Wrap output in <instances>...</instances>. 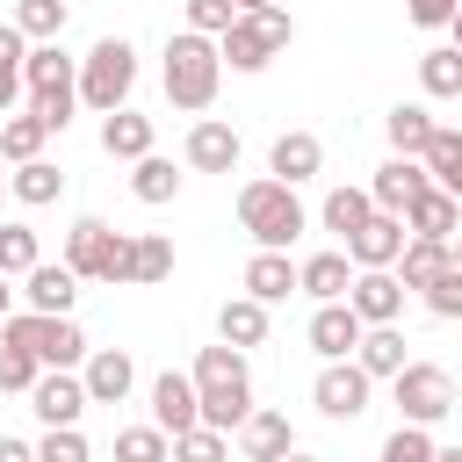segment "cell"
Segmentation results:
<instances>
[{
  "label": "cell",
  "mask_w": 462,
  "mask_h": 462,
  "mask_svg": "<svg viewBox=\"0 0 462 462\" xmlns=\"http://www.w3.org/2000/svg\"><path fill=\"white\" fill-rule=\"evenodd\" d=\"M188 383H195V404H202V426L209 433H238L253 419V368H245L238 346H224V339L202 346L195 368H188Z\"/></svg>",
  "instance_id": "obj_1"
},
{
  "label": "cell",
  "mask_w": 462,
  "mask_h": 462,
  "mask_svg": "<svg viewBox=\"0 0 462 462\" xmlns=\"http://www.w3.org/2000/svg\"><path fill=\"white\" fill-rule=\"evenodd\" d=\"M22 94H29V116L43 130H65L72 108H79V58H65L58 43H29L22 58Z\"/></svg>",
  "instance_id": "obj_2"
},
{
  "label": "cell",
  "mask_w": 462,
  "mask_h": 462,
  "mask_svg": "<svg viewBox=\"0 0 462 462\" xmlns=\"http://www.w3.org/2000/svg\"><path fill=\"white\" fill-rule=\"evenodd\" d=\"M217 87H224L217 36H195V29L166 36V101H173V108H188V116H202V108L217 101Z\"/></svg>",
  "instance_id": "obj_3"
},
{
  "label": "cell",
  "mask_w": 462,
  "mask_h": 462,
  "mask_svg": "<svg viewBox=\"0 0 462 462\" xmlns=\"http://www.w3.org/2000/svg\"><path fill=\"white\" fill-rule=\"evenodd\" d=\"M238 224H245V238H253L260 253H289V245H296V231H303L310 217H303L296 188H282L274 173H260V180H245V188H238Z\"/></svg>",
  "instance_id": "obj_4"
},
{
  "label": "cell",
  "mask_w": 462,
  "mask_h": 462,
  "mask_svg": "<svg viewBox=\"0 0 462 462\" xmlns=\"http://www.w3.org/2000/svg\"><path fill=\"white\" fill-rule=\"evenodd\" d=\"M130 245H137V231H116V224H101V217H79V224L65 231V267H72L79 282H116V289H130Z\"/></svg>",
  "instance_id": "obj_5"
},
{
  "label": "cell",
  "mask_w": 462,
  "mask_h": 462,
  "mask_svg": "<svg viewBox=\"0 0 462 462\" xmlns=\"http://www.w3.org/2000/svg\"><path fill=\"white\" fill-rule=\"evenodd\" d=\"M289 43H296L289 7H260V14H238V22L217 36V58H224L231 72H267L274 51H289Z\"/></svg>",
  "instance_id": "obj_6"
},
{
  "label": "cell",
  "mask_w": 462,
  "mask_h": 462,
  "mask_svg": "<svg viewBox=\"0 0 462 462\" xmlns=\"http://www.w3.org/2000/svg\"><path fill=\"white\" fill-rule=\"evenodd\" d=\"M130 87H137V51H130L123 36H101V43L79 58V101H87L94 116H116V108H130Z\"/></svg>",
  "instance_id": "obj_7"
},
{
  "label": "cell",
  "mask_w": 462,
  "mask_h": 462,
  "mask_svg": "<svg viewBox=\"0 0 462 462\" xmlns=\"http://www.w3.org/2000/svg\"><path fill=\"white\" fill-rule=\"evenodd\" d=\"M0 346L36 354L43 368H79V361H87V332H79L72 318H43V310H14V318L0 325Z\"/></svg>",
  "instance_id": "obj_8"
},
{
  "label": "cell",
  "mask_w": 462,
  "mask_h": 462,
  "mask_svg": "<svg viewBox=\"0 0 462 462\" xmlns=\"http://www.w3.org/2000/svg\"><path fill=\"white\" fill-rule=\"evenodd\" d=\"M390 390H397V411H404L397 426H440L455 411V375L440 361H404L390 375Z\"/></svg>",
  "instance_id": "obj_9"
},
{
  "label": "cell",
  "mask_w": 462,
  "mask_h": 462,
  "mask_svg": "<svg viewBox=\"0 0 462 462\" xmlns=\"http://www.w3.org/2000/svg\"><path fill=\"white\" fill-rule=\"evenodd\" d=\"M368 390H375V383L361 375V361H325V368H318V383H310V404H318L325 419H339V426H346V419H361V411H368Z\"/></svg>",
  "instance_id": "obj_10"
},
{
  "label": "cell",
  "mask_w": 462,
  "mask_h": 462,
  "mask_svg": "<svg viewBox=\"0 0 462 462\" xmlns=\"http://www.w3.org/2000/svg\"><path fill=\"white\" fill-rule=\"evenodd\" d=\"M152 426H159L166 440H180V433H195V426H202L195 383H188L180 368H159V375H152Z\"/></svg>",
  "instance_id": "obj_11"
},
{
  "label": "cell",
  "mask_w": 462,
  "mask_h": 462,
  "mask_svg": "<svg viewBox=\"0 0 462 462\" xmlns=\"http://www.w3.org/2000/svg\"><path fill=\"white\" fill-rule=\"evenodd\" d=\"M346 310H354L361 325H397V310H404V282H397L390 267H354Z\"/></svg>",
  "instance_id": "obj_12"
},
{
  "label": "cell",
  "mask_w": 462,
  "mask_h": 462,
  "mask_svg": "<svg viewBox=\"0 0 462 462\" xmlns=\"http://www.w3.org/2000/svg\"><path fill=\"white\" fill-rule=\"evenodd\" d=\"M29 411L43 419V433H51V426H79V411H87V383H79L72 368H43L36 390H29Z\"/></svg>",
  "instance_id": "obj_13"
},
{
  "label": "cell",
  "mask_w": 462,
  "mask_h": 462,
  "mask_svg": "<svg viewBox=\"0 0 462 462\" xmlns=\"http://www.w3.org/2000/svg\"><path fill=\"white\" fill-rule=\"evenodd\" d=\"M426 188H433V180H426V166H419V159H383V166H375V180H368V202H375L383 217H404Z\"/></svg>",
  "instance_id": "obj_14"
},
{
  "label": "cell",
  "mask_w": 462,
  "mask_h": 462,
  "mask_svg": "<svg viewBox=\"0 0 462 462\" xmlns=\"http://www.w3.org/2000/svg\"><path fill=\"white\" fill-rule=\"evenodd\" d=\"M79 383H87V404H123L130 383H137V361H130L123 346H94V354L79 361Z\"/></svg>",
  "instance_id": "obj_15"
},
{
  "label": "cell",
  "mask_w": 462,
  "mask_h": 462,
  "mask_svg": "<svg viewBox=\"0 0 462 462\" xmlns=\"http://www.w3.org/2000/svg\"><path fill=\"white\" fill-rule=\"evenodd\" d=\"M180 159H188L195 173H231V166H238V130H231L224 116H202V123L188 130Z\"/></svg>",
  "instance_id": "obj_16"
},
{
  "label": "cell",
  "mask_w": 462,
  "mask_h": 462,
  "mask_svg": "<svg viewBox=\"0 0 462 462\" xmlns=\"http://www.w3.org/2000/svg\"><path fill=\"white\" fill-rule=\"evenodd\" d=\"M404 238H411V231H404V217H383V209H375V217H368V224H361V231H354L339 253H346L354 267H397Z\"/></svg>",
  "instance_id": "obj_17"
},
{
  "label": "cell",
  "mask_w": 462,
  "mask_h": 462,
  "mask_svg": "<svg viewBox=\"0 0 462 462\" xmlns=\"http://www.w3.org/2000/svg\"><path fill=\"white\" fill-rule=\"evenodd\" d=\"M361 332H368V325H361L346 303H318V310H310V354H318V361H354Z\"/></svg>",
  "instance_id": "obj_18"
},
{
  "label": "cell",
  "mask_w": 462,
  "mask_h": 462,
  "mask_svg": "<svg viewBox=\"0 0 462 462\" xmlns=\"http://www.w3.org/2000/svg\"><path fill=\"white\" fill-rule=\"evenodd\" d=\"M238 455H245V462H282V455H296V426H289V411L253 404V419L238 426Z\"/></svg>",
  "instance_id": "obj_19"
},
{
  "label": "cell",
  "mask_w": 462,
  "mask_h": 462,
  "mask_svg": "<svg viewBox=\"0 0 462 462\" xmlns=\"http://www.w3.org/2000/svg\"><path fill=\"white\" fill-rule=\"evenodd\" d=\"M22 296H29V310H43V318H72V296H79V274L58 260H36L29 274H22Z\"/></svg>",
  "instance_id": "obj_20"
},
{
  "label": "cell",
  "mask_w": 462,
  "mask_h": 462,
  "mask_svg": "<svg viewBox=\"0 0 462 462\" xmlns=\"http://www.w3.org/2000/svg\"><path fill=\"white\" fill-rule=\"evenodd\" d=\"M325 166V144L310 137V130H282L274 137V152H267V173L282 180V188H296V180H310Z\"/></svg>",
  "instance_id": "obj_21"
},
{
  "label": "cell",
  "mask_w": 462,
  "mask_h": 462,
  "mask_svg": "<svg viewBox=\"0 0 462 462\" xmlns=\"http://www.w3.org/2000/svg\"><path fill=\"white\" fill-rule=\"evenodd\" d=\"M296 289L318 296V303H346V289H354V260H346V253H310V260L296 267Z\"/></svg>",
  "instance_id": "obj_22"
},
{
  "label": "cell",
  "mask_w": 462,
  "mask_h": 462,
  "mask_svg": "<svg viewBox=\"0 0 462 462\" xmlns=\"http://www.w3.org/2000/svg\"><path fill=\"white\" fill-rule=\"evenodd\" d=\"M404 231H411V238H440V245H448V238L462 231V202H455V195H440V188H426V195L404 209Z\"/></svg>",
  "instance_id": "obj_23"
},
{
  "label": "cell",
  "mask_w": 462,
  "mask_h": 462,
  "mask_svg": "<svg viewBox=\"0 0 462 462\" xmlns=\"http://www.w3.org/2000/svg\"><path fill=\"white\" fill-rule=\"evenodd\" d=\"M101 152L137 166V159L152 152V116H137V108H116V116H101Z\"/></svg>",
  "instance_id": "obj_24"
},
{
  "label": "cell",
  "mask_w": 462,
  "mask_h": 462,
  "mask_svg": "<svg viewBox=\"0 0 462 462\" xmlns=\"http://www.w3.org/2000/svg\"><path fill=\"white\" fill-rule=\"evenodd\" d=\"M245 296H253V303L296 296V260H289V253H253V260H245Z\"/></svg>",
  "instance_id": "obj_25"
},
{
  "label": "cell",
  "mask_w": 462,
  "mask_h": 462,
  "mask_svg": "<svg viewBox=\"0 0 462 462\" xmlns=\"http://www.w3.org/2000/svg\"><path fill=\"white\" fill-rule=\"evenodd\" d=\"M354 361H361L368 383H390V375L404 368V332H397V325H368L361 346H354Z\"/></svg>",
  "instance_id": "obj_26"
},
{
  "label": "cell",
  "mask_w": 462,
  "mask_h": 462,
  "mask_svg": "<svg viewBox=\"0 0 462 462\" xmlns=\"http://www.w3.org/2000/svg\"><path fill=\"white\" fill-rule=\"evenodd\" d=\"M383 130H390V152H397V159H419V152L433 144V130H440V123H433L419 101H397V108L383 116Z\"/></svg>",
  "instance_id": "obj_27"
},
{
  "label": "cell",
  "mask_w": 462,
  "mask_h": 462,
  "mask_svg": "<svg viewBox=\"0 0 462 462\" xmlns=\"http://www.w3.org/2000/svg\"><path fill=\"white\" fill-rule=\"evenodd\" d=\"M7 195H14L22 209H51V202L65 195V173H58L51 159H29V166H14V173H7Z\"/></svg>",
  "instance_id": "obj_28"
},
{
  "label": "cell",
  "mask_w": 462,
  "mask_h": 462,
  "mask_svg": "<svg viewBox=\"0 0 462 462\" xmlns=\"http://www.w3.org/2000/svg\"><path fill=\"white\" fill-rule=\"evenodd\" d=\"M217 339H224V346H238V354H245V346H260V339H267V303L231 296V303L217 310Z\"/></svg>",
  "instance_id": "obj_29"
},
{
  "label": "cell",
  "mask_w": 462,
  "mask_h": 462,
  "mask_svg": "<svg viewBox=\"0 0 462 462\" xmlns=\"http://www.w3.org/2000/svg\"><path fill=\"white\" fill-rule=\"evenodd\" d=\"M419 166H426V180H433L440 195L462 202V130H433V144L419 152Z\"/></svg>",
  "instance_id": "obj_30"
},
{
  "label": "cell",
  "mask_w": 462,
  "mask_h": 462,
  "mask_svg": "<svg viewBox=\"0 0 462 462\" xmlns=\"http://www.w3.org/2000/svg\"><path fill=\"white\" fill-rule=\"evenodd\" d=\"M368 217H375L368 188H332V195H325V209H318V224H325V231H332L339 245H346V238H354V231H361Z\"/></svg>",
  "instance_id": "obj_31"
},
{
  "label": "cell",
  "mask_w": 462,
  "mask_h": 462,
  "mask_svg": "<svg viewBox=\"0 0 462 462\" xmlns=\"http://www.w3.org/2000/svg\"><path fill=\"white\" fill-rule=\"evenodd\" d=\"M166 274H173V238L166 231H137V245H130V289H152Z\"/></svg>",
  "instance_id": "obj_32"
},
{
  "label": "cell",
  "mask_w": 462,
  "mask_h": 462,
  "mask_svg": "<svg viewBox=\"0 0 462 462\" xmlns=\"http://www.w3.org/2000/svg\"><path fill=\"white\" fill-rule=\"evenodd\" d=\"M440 267H448V245H440V238H404V253H397V267H390V274H397V282H404V296H411V289H426Z\"/></svg>",
  "instance_id": "obj_33"
},
{
  "label": "cell",
  "mask_w": 462,
  "mask_h": 462,
  "mask_svg": "<svg viewBox=\"0 0 462 462\" xmlns=\"http://www.w3.org/2000/svg\"><path fill=\"white\" fill-rule=\"evenodd\" d=\"M130 195H137V202H152V209H159V202H173V195H180V173H173V159L144 152V159H137V173H130Z\"/></svg>",
  "instance_id": "obj_34"
},
{
  "label": "cell",
  "mask_w": 462,
  "mask_h": 462,
  "mask_svg": "<svg viewBox=\"0 0 462 462\" xmlns=\"http://www.w3.org/2000/svg\"><path fill=\"white\" fill-rule=\"evenodd\" d=\"M419 87H426L433 101H455V94H462V51H455V43L426 51V58H419Z\"/></svg>",
  "instance_id": "obj_35"
},
{
  "label": "cell",
  "mask_w": 462,
  "mask_h": 462,
  "mask_svg": "<svg viewBox=\"0 0 462 462\" xmlns=\"http://www.w3.org/2000/svg\"><path fill=\"white\" fill-rule=\"evenodd\" d=\"M43 137H51V130H43L36 116H7V123H0V159H7V166H29V159H43Z\"/></svg>",
  "instance_id": "obj_36"
},
{
  "label": "cell",
  "mask_w": 462,
  "mask_h": 462,
  "mask_svg": "<svg viewBox=\"0 0 462 462\" xmlns=\"http://www.w3.org/2000/svg\"><path fill=\"white\" fill-rule=\"evenodd\" d=\"M14 29H22L29 43H58V36H65V0H22V7H14Z\"/></svg>",
  "instance_id": "obj_37"
},
{
  "label": "cell",
  "mask_w": 462,
  "mask_h": 462,
  "mask_svg": "<svg viewBox=\"0 0 462 462\" xmlns=\"http://www.w3.org/2000/svg\"><path fill=\"white\" fill-rule=\"evenodd\" d=\"M22 58H29V36H22L14 22H0V116H7L14 94H22Z\"/></svg>",
  "instance_id": "obj_38"
},
{
  "label": "cell",
  "mask_w": 462,
  "mask_h": 462,
  "mask_svg": "<svg viewBox=\"0 0 462 462\" xmlns=\"http://www.w3.org/2000/svg\"><path fill=\"white\" fill-rule=\"evenodd\" d=\"M116 462H173V440L159 426H123L116 433Z\"/></svg>",
  "instance_id": "obj_39"
},
{
  "label": "cell",
  "mask_w": 462,
  "mask_h": 462,
  "mask_svg": "<svg viewBox=\"0 0 462 462\" xmlns=\"http://www.w3.org/2000/svg\"><path fill=\"white\" fill-rule=\"evenodd\" d=\"M36 260H43L36 231H29V224H0V274H29Z\"/></svg>",
  "instance_id": "obj_40"
},
{
  "label": "cell",
  "mask_w": 462,
  "mask_h": 462,
  "mask_svg": "<svg viewBox=\"0 0 462 462\" xmlns=\"http://www.w3.org/2000/svg\"><path fill=\"white\" fill-rule=\"evenodd\" d=\"M419 296H426V310H433V318H462V267L448 260V267H440Z\"/></svg>",
  "instance_id": "obj_41"
},
{
  "label": "cell",
  "mask_w": 462,
  "mask_h": 462,
  "mask_svg": "<svg viewBox=\"0 0 462 462\" xmlns=\"http://www.w3.org/2000/svg\"><path fill=\"white\" fill-rule=\"evenodd\" d=\"M173 462H231V433L195 426V433H180V440H173Z\"/></svg>",
  "instance_id": "obj_42"
},
{
  "label": "cell",
  "mask_w": 462,
  "mask_h": 462,
  "mask_svg": "<svg viewBox=\"0 0 462 462\" xmlns=\"http://www.w3.org/2000/svg\"><path fill=\"white\" fill-rule=\"evenodd\" d=\"M375 462H433V433H426V426H397V433L375 448Z\"/></svg>",
  "instance_id": "obj_43"
},
{
  "label": "cell",
  "mask_w": 462,
  "mask_h": 462,
  "mask_svg": "<svg viewBox=\"0 0 462 462\" xmlns=\"http://www.w3.org/2000/svg\"><path fill=\"white\" fill-rule=\"evenodd\" d=\"M36 375H43V361L36 354H22V346H0V390H36Z\"/></svg>",
  "instance_id": "obj_44"
},
{
  "label": "cell",
  "mask_w": 462,
  "mask_h": 462,
  "mask_svg": "<svg viewBox=\"0 0 462 462\" xmlns=\"http://www.w3.org/2000/svg\"><path fill=\"white\" fill-rule=\"evenodd\" d=\"M36 462H87V433L79 426H51L36 440Z\"/></svg>",
  "instance_id": "obj_45"
},
{
  "label": "cell",
  "mask_w": 462,
  "mask_h": 462,
  "mask_svg": "<svg viewBox=\"0 0 462 462\" xmlns=\"http://www.w3.org/2000/svg\"><path fill=\"white\" fill-rule=\"evenodd\" d=\"M231 22H238L231 0H188V29H195V36H224Z\"/></svg>",
  "instance_id": "obj_46"
},
{
  "label": "cell",
  "mask_w": 462,
  "mask_h": 462,
  "mask_svg": "<svg viewBox=\"0 0 462 462\" xmlns=\"http://www.w3.org/2000/svg\"><path fill=\"white\" fill-rule=\"evenodd\" d=\"M455 7H462V0H404V14H411L419 29H448V22H455Z\"/></svg>",
  "instance_id": "obj_47"
},
{
  "label": "cell",
  "mask_w": 462,
  "mask_h": 462,
  "mask_svg": "<svg viewBox=\"0 0 462 462\" xmlns=\"http://www.w3.org/2000/svg\"><path fill=\"white\" fill-rule=\"evenodd\" d=\"M0 462H36V440H7L0 433Z\"/></svg>",
  "instance_id": "obj_48"
},
{
  "label": "cell",
  "mask_w": 462,
  "mask_h": 462,
  "mask_svg": "<svg viewBox=\"0 0 462 462\" xmlns=\"http://www.w3.org/2000/svg\"><path fill=\"white\" fill-rule=\"evenodd\" d=\"M14 318V289H7V274H0V325Z\"/></svg>",
  "instance_id": "obj_49"
},
{
  "label": "cell",
  "mask_w": 462,
  "mask_h": 462,
  "mask_svg": "<svg viewBox=\"0 0 462 462\" xmlns=\"http://www.w3.org/2000/svg\"><path fill=\"white\" fill-rule=\"evenodd\" d=\"M231 7H238V14H260V7H274V0H231Z\"/></svg>",
  "instance_id": "obj_50"
},
{
  "label": "cell",
  "mask_w": 462,
  "mask_h": 462,
  "mask_svg": "<svg viewBox=\"0 0 462 462\" xmlns=\"http://www.w3.org/2000/svg\"><path fill=\"white\" fill-rule=\"evenodd\" d=\"M433 462H462V448H433Z\"/></svg>",
  "instance_id": "obj_51"
},
{
  "label": "cell",
  "mask_w": 462,
  "mask_h": 462,
  "mask_svg": "<svg viewBox=\"0 0 462 462\" xmlns=\"http://www.w3.org/2000/svg\"><path fill=\"white\" fill-rule=\"evenodd\" d=\"M448 36H455V51H462V7H455V22H448Z\"/></svg>",
  "instance_id": "obj_52"
},
{
  "label": "cell",
  "mask_w": 462,
  "mask_h": 462,
  "mask_svg": "<svg viewBox=\"0 0 462 462\" xmlns=\"http://www.w3.org/2000/svg\"><path fill=\"white\" fill-rule=\"evenodd\" d=\"M448 260H455V267H462V238H448Z\"/></svg>",
  "instance_id": "obj_53"
},
{
  "label": "cell",
  "mask_w": 462,
  "mask_h": 462,
  "mask_svg": "<svg viewBox=\"0 0 462 462\" xmlns=\"http://www.w3.org/2000/svg\"><path fill=\"white\" fill-rule=\"evenodd\" d=\"M282 462H318V455H303V448H296V455H282Z\"/></svg>",
  "instance_id": "obj_54"
},
{
  "label": "cell",
  "mask_w": 462,
  "mask_h": 462,
  "mask_svg": "<svg viewBox=\"0 0 462 462\" xmlns=\"http://www.w3.org/2000/svg\"><path fill=\"white\" fill-rule=\"evenodd\" d=\"M0 195H7V173H0Z\"/></svg>",
  "instance_id": "obj_55"
}]
</instances>
